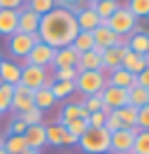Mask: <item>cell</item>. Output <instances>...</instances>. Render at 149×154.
I'll return each mask as SVG.
<instances>
[{
    "instance_id": "1",
    "label": "cell",
    "mask_w": 149,
    "mask_h": 154,
    "mask_svg": "<svg viewBox=\"0 0 149 154\" xmlns=\"http://www.w3.org/2000/svg\"><path fill=\"white\" fill-rule=\"evenodd\" d=\"M77 33H79V28H77L72 12L63 10V7H54L49 14H44L40 19L37 38H40V42H44L49 47L61 49V47H70Z\"/></svg>"
},
{
    "instance_id": "2",
    "label": "cell",
    "mask_w": 149,
    "mask_h": 154,
    "mask_svg": "<svg viewBox=\"0 0 149 154\" xmlns=\"http://www.w3.org/2000/svg\"><path fill=\"white\" fill-rule=\"evenodd\" d=\"M77 147L82 149L84 154H102V152H110V133L105 128H93L89 126L79 140H77Z\"/></svg>"
},
{
    "instance_id": "3",
    "label": "cell",
    "mask_w": 149,
    "mask_h": 154,
    "mask_svg": "<svg viewBox=\"0 0 149 154\" xmlns=\"http://www.w3.org/2000/svg\"><path fill=\"white\" fill-rule=\"evenodd\" d=\"M54 75H51V68H40V66H26L21 63V79L19 84H23L26 89L35 91L42 87H51Z\"/></svg>"
},
{
    "instance_id": "4",
    "label": "cell",
    "mask_w": 149,
    "mask_h": 154,
    "mask_svg": "<svg viewBox=\"0 0 149 154\" xmlns=\"http://www.w3.org/2000/svg\"><path fill=\"white\" fill-rule=\"evenodd\" d=\"M105 87H107V75L102 70H86V72H79L74 79V89L82 96H96Z\"/></svg>"
},
{
    "instance_id": "5",
    "label": "cell",
    "mask_w": 149,
    "mask_h": 154,
    "mask_svg": "<svg viewBox=\"0 0 149 154\" xmlns=\"http://www.w3.org/2000/svg\"><path fill=\"white\" fill-rule=\"evenodd\" d=\"M138 21H140V19L128 10V7H126V5H121L119 10L114 12V14H112L107 21H102V23H105V26H110V28L114 30L117 35H121V38H128L130 33H135V28H138Z\"/></svg>"
},
{
    "instance_id": "6",
    "label": "cell",
    "mask_w": 149,
    "mask_h": 154,
    "mask_svg": "<svg viewBox=\"0 0 149 154\" xmlns=\"http://www.w3.org/2000/svg\"><path fill=\"white\" fill-rule=\"evenodd\" d=\"M37 42H40L37 35H26V33H19V30H17L14 35H9V38H7V51H9V56H12V58L23 61Z\"/></svg>"
},
{
    "instance_id": "7",
    "label": "cell",
    "mask_w": 149,
    "mask_h": 154,
    "mask_svg": "<svg viewBox=\"0 0 149 154\" xmlns=\"http://www.w3.org/2000/svg\"><path fill=\"white\" fill-rule=\"evenodd\" d=\"M138 133V126L133 128H121L110 133V152L112 154H130L133 152V140Z\"/></svg>"
},
{
    "instance_id": "8",
    "label": "cell",
    "mask_w": 149,
    "mask_h": 154,
    "mask_svg": "<svg viewBox=\"0 0 149 154\" xmlns=\"http://www.w3.org/2000/svg\"><path fill=\"white\" fill-rule=\"evenodd\" d=\"M100 98H102V112L110 115L112 110H119V107H126L128 105V91L126 89H119V87H107L100 91Z\"/></svg>"
},
{
    "instance_id": "9",
    "label": "cell",
    "mask_w": 149,
    "mask_h": 154,
    "mask_svg": "<svg viewBox=\"0 0 149 154\" xmlns=\"http://www.w3.org/2000/svg\"><path fill=\"white\" fill-rule=\"evenodd\" d=\"M54 54H56L54 47H49V45H44V42H37L35 47L30 49V54L23 58V63H26V66L51 68V63H54Z\"/></svg>"
},
{
    "instance_id": "10",
    "label": "cell",
    "mask_w": 149,
    "mask_h": 154,
    "mask_svg": "<svg viewBox=\"0 0 149 154\" xmlns=\"http://www.w3.org/2000/svg\"><path fill=\"white\" fill-rule=\"evenodd\" d=\"M35 107V98H33V91L26 89L23 84H14V94H12V105L9 110L14 115H21V112H28Z\"/></svg>"
},
{
    "instance_id": "11",
    "label": "cell",
    "mask_w": 149,
    "mask_h": 154,
    "mask_svg": "<svg viewBox=\"0 0 149 154\" xmlns=\"http://www.w3.org/2000/svg\"><path fill=\"white\" fill-rule=\"evenodd\" d=\"M93 42H96V47H98V49H102V51H105V49L117 47V45H126V38L117 35V33H114L110 26L100 23L98 28L93 30Z\"/></svg>"
},
{
    "instance_id": "12",
    "label": "cell",
    "mask_w": 149,
    "mask_h": 154,
    "mask_svg": "<svg viewBox=\"0 0 149 154\" xmlns=\"http://www.w3.org/2000/svg\"><path fill=\"white\" fill-rule=\"evenodd\" d=\"M128 51V47L126 45H117V47H110L105 49L100 54V61H102V72L107 75L110 70H114V68H121V61H123V54Z\"/></svg>"
},
{
    "instance_id": "13",
    "label": "cell",
    "mask_w": 149,
    "mask_h": 154,
    "mask_svg": "<svg viewBox=\"0 0 149 154\" xmlns=\"http://www.w3.org/2000/svg\"><path fill=\"white\" fill-rule=\"evenodd\" d=\"M40 14H35L33 10H28V7H21L19 10V33H26V35H37V30H40Z\"/></svg>"
},
{
    "instance_id": "14",
    "label": "cell",
    "mask_w": 149,
    "mask_h": 154,
    "mask_svg": "<svg viewBox=\"0 0 149 154\" xmlns=\"http://www.w3.org/2000/svg\"><path fill=\"white\" fill-rule=\"evenodd\" d=\"M77 61H79V51H74V47H61L56 49L54 54V63H51V70L56 68H77Z\"/></svg>"
},
{
    "instance_id": "15",
    "label": "cell",
    "mask_w": 149,
    "mask_h": 154,
    "mask_svg": "<svg viewBox=\"0 0 149 154\" xmlns=\"http://www.w3.org/2000/svg\"><path fill=\"white\" fill-rule=\"evenodd\" d=\"M89 117V112L84 110V105H82V100L77 103H65L63 107H61V115H58V119H56V124H61V126H65L68 122H72V119H86Z\"/></svg>"
},
{
    "instance_id": "16",
    "label": "cell",
    "mask_w": 149,
    "mask_h": 154,
    "mask_svg": "<svg viewBox=\"0 0 149 154\" xmlns=\"http://www.w3.org/2000/svg\"><path fill=\"white\" fill-rule=\"evenodd\" d=\"M19 79H21V66L9 58H2L0 61V82L14 87V84H19Z\"/></svg>"
},
{
    "instance_id": "17",
    "label": "cell",
    "mask_w": 149,
    "mask_h": 154,
    "mask_svg": "<svg viewBox=\"0 0 149 154\" xmlns=\"http://www.w3.org/2000/svg\"><path fill=\"white\" fill-rule=\"evenodd\" d=\"M23 140L30 149H40L47 147V133H44V124H35V126H28L26 133H23Z\"/></svg>"
},
{
    "instance_id": "18",
    "label": "cell",
    "mask_w": 149,
    "mask_h": 154,
    "mask_svg": "<svg viewBox=\"0 0 149 154\" xmlns=\"http://www.w3.org/2000/svg\"><path fill=\"white\" fill-rule=\"evenodd\" d=\"M107 84L110 87H119V89H126L128 91L130 87H135V75L123 70V68H114L107 72Z\"/></svg>"
},
{
    "instance_id": "19",
    "label": "cell",
    "mask_w": 149,
    "mask_h": 154,
    "mask_svg": "<svg viewBox=\"0 0 149 154\" xmlns=\"http://www.w3.org/2000/svg\"><path fill=\"white\" fill-rule=\"evenodd\" d=\"M100 54H102V49H98V47H93V51H84V54H79L77 70H79V72H86V70H102Z\"/></svg>"
},
{
    "instance_id": "20",
    "label": "cell",
    "mask_w": 149,
    "mask_h": 154,
    "mask_svg": "<svg viewBox=\"0 0 149 154\" xmlns=\"http://www.w3.org/2000/svg\"><path fill=\"white\" fill-rule=\"evenodd\" d=\"M19 28V10H0V35L9 38Z\"/></svg>"
},
{
    "instance_id": "21",
    "label": "cell",
    "mask_w": 149,
    "mask_h": 154,
    "mask_svg": "<svg viewBox=\"0 0 149 154\" xmlns=\"http://www.w3.org/2000/svg\"><path fill=\"white\" fill-rule=\"evenodd\" d=\"M74 21H77V28H79V30H89V33H93V30L102 23V19L93 12V7H91V10L77 12V14H74Z\"/></svg>"
},
{
    "instance_id": "22",
    "label": "cell",
    "mask_w": 149,
    "mask_h": 154,
    "mask_svg": "<svg viewBox=\"0 0 149 154\" xmlns=\"http://www.w3.org/2000/svg\"><path fill=\"white\" fill-rule=\"evenodd\" d=\"M126 47H128V51H133V54H140V56H144L149 51V38L144 30H135V33H130L128 38H126Z\"/></svg>"
},
{
    "instance_id": "23",
    "label": "cell",
    "mask_w": 149,
    "mask_h": 154,
    "mask_svg": "<svg viewBox=\"0 0 149 154\" xmlns=\"http://www.w3.org/2000/svg\"><path fill=\"white\" fill-rule=\"evenodd\" d=\"M33 98H35V107H37V110H42V112L56 107V98H54V94H51V87L35 89V91H33Z\"/></svg>"
},
{
    "instance_id": "24",
    "label": "cell",
    "mask_w": 149,
    "mask_h": 154,
    "mask_svg": "<svg viewBox=\"0 0 149 154\" xmlns=\"http://www.w3.org/2000/svg\"><path fill=\"white\" fill-rule=\"evenodd\" d=\"M121 68L128 70V72H133V75H140V72L147 68V63H144V56L133 54V51H126V54H123V61H121Z\"/></svg>"
},
{
    "instance_id": "25",
    "label": "cell",
    "mask_w": 149,
    "mask_h": 154,
    "mask_svg": "<svg viewBox=\"0 0 149 154\" xmlns=\"http://www.w3.org/2000/svg\"><path fill=\"white\" fill-rule=\"evenodd\" d=\"M128 105L140 110V107L149 105V89H142V87H130L128 89Z\"/></svg>"
},
{
    "instance_id": "26",
    "label": "cell",
    "mask_w": 149,
    "mask_h": 154,
    "mask_svg": "<svg viewBox=\"0 0 149 154\" xmlns=\"http://www.w3.org/2000/svg\"><path fill=\"white\" fill-rule=\"evenodd\" d=\"M119 7H121L119 0H98V2H93V12H96L102 21H107Z\"/></svg>"
},
{
    "instance_id": "27",
    "label": "cell",
    "mask_w": 149,
    "mask_h": 154,
    "mask_svg": "<svg viewBox=\"0 0 149 154\" xmlns=\"http://www.w3.org/2000/svg\"><path fill=\"white\" fill-rule=\"evenodd\" d=\"M72 47H74V51H79V54H84V51H93V47H96L93 33H89V30H79V33L74 35V40H72Z\"/></svg>"
},
{
    "instance_id": "28",
    "label": "cell",
    "mask_w": 149,
    "mask_h": 154,
    "mask_svg": "<svg viewBox=\"0 0 149 154\" xmlns=\"http://www.w3.org/2000/svg\"><path fill=\"white\" fill-rule=\"evenodd\" d=\"M44 133H47V145H51V147H58V145H63V135H65V126L61 124H44Z\"/></svg>"
},
{
    "instance_id": "29",
    "label": "cell",
    "mask_w": 149,
    "mask_h": 154,
    "mask_svg": "<svg viewBox=\"0 0 149 154\" xmlns=\"http://www.w3.org/2000/svg\"><path fill=\"white\" fill-rule=\"evenodd\" d=\"M2 149L7 154H21L28 149L26 140H23V135H7L5 140H2Z\"/></svg>"
},
{
    "instance_id": "30",
    "label": "cell",
    "mask_w": 149,
    "mask_h": 154,
    "mask_svg": "<svg viewBox=\"0 0 149 154\" xmlns=\"http://www.w3.org/2000/svg\"><path fill=\"white\" fill-rule=\"evenodd\" d=\"M133 154H149V131L138 128L135 140H133Z\"/></svg>"
},
{
    "instance_id": "31",
    "label": "cell",
    "mask_w": 149,
    "mask_h": 154,
    "mask_svg": "<svg viewBox=\"0 0 149 154\" xmlns=\"http://www.w3.org/2000/svg\"><path fill=\"white\" fill-rule=\"evenodd\" d=\"M74 91V82H51V94H54L56 100H63V98L72 96Z\"/></svg>"
},
{
    "instance_id": "32",
    "label": "cell",
    "mask_w": 149,
    "mask_h": 154,
    "mask_svg": "<svg viewBox=\"0 0 149 154\" xmlns=\"http://www.w3.org/2000/svg\"><path fill=\"white\" fill-rule=\"evenodd\" d=\"M117 115H119L123 128H133V126H138V110H135V107H130V105L119 107V110H117Z\"/></svg>"
},
{
    "instance_id": "33",
    "label": "cell",
    "mask_w": 149,
    "mask_h": 154,
    "mask_svg": "<svg viewBox=\"0 0 149 154\" xmlns=\"http://www.w3.org/2000/svg\"><path fill=\"white\" fill-rule=\"evenodd\" d=\"M26 7L33 10L35 14H40V17H44L56 7V0H26Z\"/></svg>"
},
{
    "instance_id": "34",
    "label": "cell",
    "mask_w": 149,
    "mask_h": 154,
    "mask_svg": "<svg viewBox=\"0 0 149 154\" xmlns=\"http://www.w3.org/2000/svg\"><path fill=\"white\" fill-rule=\"evenodd\" d=\"M51 75H54V82H74L79 70L77 68H56L51 70Z\"/></svg>"
},
{
    "instance_id": "35",
    "label": "cell",
    "mask_w": 149,
    "mask_h": 154,
    "mask_svg": "<svg viewBox=\"0 0 149 154\" xmlns=\"http://www.w3.org/2000/svg\"><path fill=\"white\" fill-rule=\"evenodd\" d=\"M12 94H14V87H9V84H2V82H0V115L9 112V105H12Z\"/></svg>"
},
{
    "instance_id": "36",
    "label": "cell",
    "mask_w": 149,
    "mask_h": 154,
    "mask_svg": "<svg viewBox=\"0 0 149 154\" xmlns=\"http://www.w3.org/2000/svg\"><path fill=\"white\" fill-rule=\"evenodd\" d=\"M21 122L26 126H35V124H44L42 122V117H44V112L42 110H37V107H33V110H28V112H21V115H17Z\"/></svg>"
},
{
    "instance_id": "37",
    "label": "cell",
    "mask_w": 149,
    "mask_h": 154,
    "mask_svg": "<svg viewBox=\"0 0 149 154\" xmlns=\"http://www.w3.org/2000/svg\"><path fill=\"white\" fill-rule=\"evenodd\" d=\"M138 19H144L149 17V0H128V5H126Z\"/></svg>"
},
{
    "instance_id": "38",
    "label": "cell",
    "mask_w": 149,
    "mask_h": 154,
    "mask_svg": "<svg viewBox=\"0 0 149 154\" xmlns=\"http://www.w3.org/2000/svg\"><path fill=\"white\" fill-rule=\"evenodd\" d=\"M82 105H84V110L91 115V112H102V98H100V94H96V96H84V100H82Z\"/></svg>"
},
{
    "instance_id": "39",
    "label": "cell",
    "mask_w": 149,
    "mask_h": 154,
    "mask_svg": "<svg viewBox=\"0 0 149 154\" xmlns=\"http://www.w3.org/2000/svg\"><path fill=\"white\" fill-rule=\"evenodd\" d=\"M102 128H105L107 133H114V131H121V128H123L119 115H117V110H112L110 115H105V124H102Z\"/></svg>"
},
{
    "instance_id": "40",
    "label": "cell",
    "mask_w": 149,
    "mask_h": 154,
    "mask_svg": "<svg viewBox=\"0 0 149 154\" xmlns=\"http://www.w3.org/2000/svg\"><path fill=\"white\" fill-rule=\"evenodd\" d=\"M86 128H89L86 119H72V122H68V124H65V131H68V133H72L74 138H79Z\"/></svg>"
},
{
    "instance_id": "41",
    "label": "cell",
    "mask_w": 149,
    "mask_h": 154,
    "mask_svg": "<svg viewBox=\"0 0 149 154\" xmlns=\"http://www.w3.org/2000/svg\"><path fill=\"white\" fill-rule=\"evenodd\" d=\"M26 128H28V126L23 124V122H21L19 117H14V119L9 122V126H7L9 135H23V133H26Z\"/></svg>"
},
{
    "instance_id": "42",
    "label": "cell",
    "mask_w": 149,
    "mask_h": 154,
    "mask_svg": "<svg viewBox=\"0 0 149 154\" xmlns=\"http://www.w3.org/2000/svg\"><path fill=\"white\" fill-rule=\"evenodd\" d=\"M138 128H147L149 131V105L138 110Z\"/></svg>"
},
{
    "instance_id": "43",
    "label": "cell",
    "mask_w": 149,
    "mask_h": 154,
    "mask_svg": "<svg viewBox=\"0 0 149 154\" xmlns=\"http://www.w3.org/2000/svg\"><path fill=\"white\" fill-rule=\"evenodd\" d=\"M86 124L93 126V128H100L105 124V112H91V115L86 117Z\"/></svg>"
},
{
    "instance_id": "44",
    "label": "cell",
    "mask_w": 149,
    "mask_h": 154,
    "mask_svg": "<svg viewBox=\"0 0 149 154\" xmlns=\"http://www.w3.org/2000/svg\"><path fill=\"white\" fill-rule=\"evenodd\" d=\"M26 7V0H0V10H21Z\"/></svg>"
},
{
    "instance_id": "45",
    "label": "cell",
    "mask_w": 149,
    "mask_h": 154,
    "mask_svg": "<svg viewBox=\"0 0 149 154\" xmlns=\"http://www.w3.org/2000/svg\"><path fill=\"white\" fill-rule=\"evenodd\" d=\"M135 84L142 89H149V68H144L140 75H135Z\"/></svg>"
},
{
    "instance_id": "46",
    "label": "cell",
    "mask_w": 149,
    "mask_h": 154,
    "mask_svg": "<svg viewBox=\"0 0 149 154\" xmlns=\"http://www.w3.org/2000/svg\"><path fill=\"white\" fill-rule=\"evenodd\" d=\"M77 0H56V7H63V10H72Z\"/></svg>"
},
{
    "instance_id": "47",
    "label": "cell",
    "mask_w": 149,
    "mask_h": 154,
    "mask_svg": "<svg viewBox=\"0 0 149 154\" xmlns=\"http://www.w3.org/2000/svg\"><path fill=\"white\" fill-rule=\"evenodd\" d=\"M77 140H79V138H74L72 133H68V131H65V135H63V145L72 147V145H77Z\"/></svg>"
},
{
    "instance_id": "48",
    "label": "cell",
    "mask_w": 149,
    "mask_h": 154,
    "mask_svg": "<svg viewBox=\"0 0 149 154\" xmlns=\"http://www.w3.org/2000/svg\"><path fill=\"white\" fill-rule=\"evenodd\" d=\"M21 154H42V152H40V149H30V147H28L26 152H21Z\"/></svg>"
},
{
    "instance_id": "49",
    "label": "cell",
    "mask_w": 149,
    "mask_h": 154,
    "mask_svg": "<svg viewBox=\"0 0 149 154\" xmlns=\"http://www.w3.org/2000/svg\"><path fill=\"white\" fill-rule=\"evenodd\" d=\"M144 63H147V68H149V51L144 54Z\"/></svg>"
},
{
    "instance_id": "50",
    "label": "cell",
    "mask_w": 149,
    "mask_h": 154,
    "mask_svg": "<svg viewBox=\"0 0 149 154\" xmlns=\"http://www.w3.org/2000/svg\"><path fill=\"white\" fill-rule=\"evenodd\" d=\"M0 154H7V152H5V149H2V145H0Z\"/></svg>"
},
{
    "instance_id": "51",
    "label": "cell",
    "mask_w": 149,
    "mask_h": 154,
    "mask_svg": "<svg viewBox=\"0 0 149 154\" xmlns=\"http://www.w3.org/2000/svg\"><path fill=\"white\" fill-rule=\"evenodd\" d=\"M2 140H5V138H2V135H0V145H2Z\"/></svg>"
},
{
    "instance_id": "52",
    "label": "cell",
    "mask_w": 149,
    "mask_h": 154,
    "mask_svg": "<svg viewBox=\"0 0 149 154\" xmlns=\"http://www.w3.org/2000/svg\"><path fill=\"white\" fill-rule=\"evenodd\" d=\"M102 154H112V152H102Z\"/></svg>"
},
{
    "instance_id": "53",
    "label": "cell",
    "mask_w": 149,
    "mask_h": 154,
    "mask_svg": "<svg viewBox=\"0 0 149 154\" xmlns=\"http://www.w3.org/2000/svg\"><path fill=\"white\" fill-rule=\"evenodd\" d=\"M93 2H98V0H93Z\"/></svg>"
},
{
    "instance_id": "54",
    "label": "cell",
    "mask_w": 149,
    "mask_h": 154,
    "mask_svg": "<svg viewBox=\"0 0 149 154\" xmlns=\"http://www.w3.org/2000/svg\"><path fill=\"white\" fill-rule=\"evenodd\" d=\"M0 61H2V56H0Z\"/></svg>"
},
{
    "instance_id": "55",
    "label": "cell",
    "mask_w": 149,
    "mask_h": 154,
    "mask_svg": "<svg viewBox=\"0 0 149 154\" xmlns=\"http://www.w3.org/2000/svg\"><path fill=\"white\" fill-rule=\"evenodd\" d=\"M0 117H2V115H0Z\"/></svg>"
},
{
    "instance_id": "56",
    "label": "cell",
    "mask_w": 149,
    "mask_h": 154,
    "mask_svg": "<svg viewBox=\"0 0 149 154\" xmlns=\"http://www.w3.org/2000/svg\"><path fill=\"white\" fill-rule=\"evenodd\" d=\"M130 154H133V152H130Z\"/></svg>"
}]
</instances>
